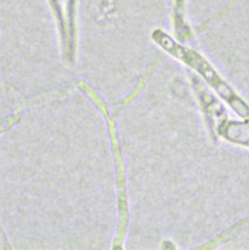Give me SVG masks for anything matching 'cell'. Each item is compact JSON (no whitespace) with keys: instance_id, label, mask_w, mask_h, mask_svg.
Segmentation results:
<instances>
[{"instance_id":"cell-1","label":"cell","mask_w":249,"mask_h":250,"mask_svg":"<svg viewBox=\"0 0 249 250\" xmlns=\"http://www.w3.org/2000/svg\"><path fill=\"white\" fill-rule=\"evenodd\" d=\"M158 41L165 50L172 53L176 57L182 59L184 62H186L187 64L191 65L192 67L196 68L207 80V82L216 89L218 94L223 97L228 104L233 108V110L239 114L241 117H244L246 119H249V107L246 104H244L216 73V71L209 65V63L202 59L198 54L186 50L182 47H179L176 45L169 37H159Z\"/></svg>"},{"instance_id":"cell-2","label":"cell","mask_w":249,"mask_h":250,"mask_svg":"<svg viewBox=\"0 0 249 250\" xmlns=\"http://www.w3.org/2000/svg\"><path fill=\"white\" fill-rule=\"evenodd\" d=\"M224 136L233 143L247 145L249 142V123L229 122L222 125Z\"/></svg>"},{"instance_id":"cell-3","label":"cell","mask_w":249,"mask_h":250,"mask_svg":"<svg viewBox=\"0 0 249 250\" xmlns=\"http://www.w3.org/2000/svg\"><path fill=\"white\" fill-rule=\"evenodd\" d=\"M246 146H249V142H248V143H247V145H246Z\"/></svg>"}]
</instances>
